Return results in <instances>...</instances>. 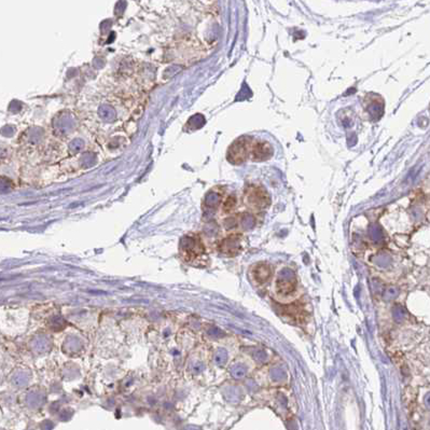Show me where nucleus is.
Instances as JSON below:
<instances>
[{"instance_id":"6","label":"nucleus","mask_w":430,"mask_h":430,"mask_svg":"<svg viewBox=\"0 0 430 430\" xmlns=\"http://www.w3.org/2000/svg\"><path fill=\"white\" fill-rule=\"evenodd\" d=\"M240 242V236H231V238L222 242L220 250L228 255H235L241 250Z\"/></svg>"},{"instance_id":"2","label":"nucleus","mask_w":430,"mask_h":430,"mask_svg":"<svg viewBox=\"0 0 430 430\" xmlns=\"http://www.w3.org/2000/svg\"><path fill=\"white\" fill-rule=\"evenodd\" d=\"M296 290L295 274L289 269H285L279 273L276 279V291L282 296H289Z\"/></svg>"},{"instance_id":"4","label":"nucleus","mask_w":430,"mask_h":430,"mask_svg":"<svg viewBox=\"0 0 430 430\" xmlns=\"http://www.w3.org/2000/svg\"><path fill=\"white\" fill-rule=\"evenodd\" d=\"M273 154V149L269 142H255L252 143L250 158L255 162H262L270 159Z\"/></svg>"},{"instance_id":"3","label":"nucleus","mask_w":430,"mask_h":430,"mask_svg":"<svg viewBox=\"0 0 430 430\" xmlns=\"http://www.w3.org/2000/svg\"><path fill=\"white\" fill-rule=\"evenodd\" d=\"M246 199L248 205H250L255 209L265 208L269 205V195L263 189L258 188V186H251L247 190Z\"/></svg>"},{"instance_id":"7","label":"nucleus","mask_w":430,"mask_h":430,"mask_svg":"<svg viewBox=\"0 0 430 430\" xmlns=\"http://www.w3.org/2000/svg\"><path fill=\"white\" fill-rule=\"evenodd\" d=\"M232 372H233V374H234L235 377L241 378V377H244V376H245V374H246V369H245L244 367L238 366V367H235V368H234Z\"/></svg>"},{"instance_id":"9","label":"nucleus","mask_w":430,"mask_h":430,"mask_svg":"<svg viewBox=\"0 0 430 430\" xmlns=\"http://www.w3.org/2000/svg\"><path fill=\"white\" fill-rule=\"evenodd\" d=\"M234 204H235V199H234V197H229L228 202H227V204H226V209H227V210L232 209V208L234 207Z\"/></svg>"},{"instance_id":"8","label":"nucleus","mask_w":430,"mask_h":430,"mask_svg":"<svg viewBox=\"0 0 430 430\" xmlns=\"http://www.w3.org/2000/svg\"><path fill=\"white\" fill-rule=\"evenodd\" d=\"M226 360H227V355H226V352L220 351L219 353L217 354V363H218V364L222 365V364L226 363Z\"/></svg>"},{"instance_id":"1","label":"nucleus","mask_w":430,"mask_h":430,"mask_svg":"<svg viewBox=\"0 0 430 430\" xmlns=\"http://www.w3.org/2000/svg\"><path fill=\"white\" fill-rule=\"evenodd\" d=\"M252 147V138L250 137H242L236 140L233 145L230 147L228 159L231 163L241 164L250 158V151Z\"/></svg>"},{"instance_id":"5","label":"nucleus","mask_w":430,"mask_h":430,"mask_svg":"<svg viewBox=\"0 0 430 430\" xmlns=\"http://www.w3.org/2000/svg\"><path fill=\"white\" fill-rule=\"evenodd\" d=\"M251 275L258 284H264L270 279L272 275L271 267L265 263H259L255 266H253Z\"/></svg>"}]
</instances>
